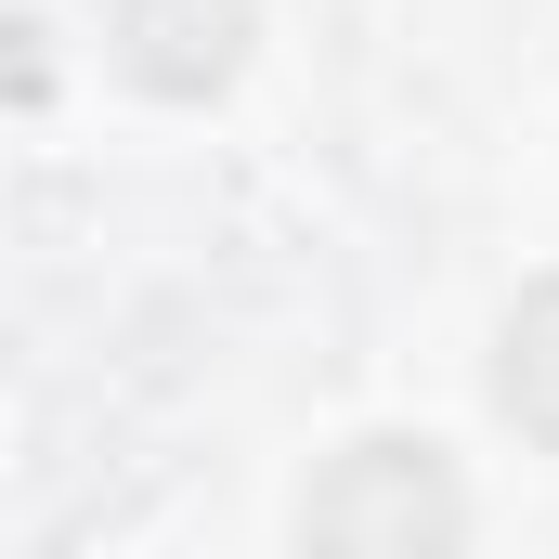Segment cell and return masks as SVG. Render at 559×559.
<instances>
[{
    "label": "cell",
    "mask_w": 559,
    "mask_h": 559,
    "mask_svg": "<svg viewBox=\"0 0 559 559\" xmlns=\"http://www.w3.org/2000/svg\"><path fill=\"white\" fill-rule=\"evenodd\" d=\"M92 13H105L118 79L156 92V105L235 92V66H248V39H261V0H92Z\"/></svg>",
    "instance_id": "2"
},
{
    "label": "cell",
    "mask_w": 559,
    "mask_h": 559,
    "mask_svg": "<svg viewBox=\"0 0 559 559\" xmlns=\"http://www.w3.org/2000/svg\"><path fill=\"white\" fill-rule=\"evenodd\" d=\"M495 417L559 455V274L534 286V299L508 312V338H495Z\"/></svg>",
    "instance_id": "3"
},
{
    "label": "cell",
    "mask_w": 559,
    "mask_h": 559,
    "mask_svg": "<svg viewBox=\"0 0 559 559\" xmlns=\"http://www.w3.org/2000/svg\"><path fill=\"white\" fill-rule=\"evenodd\" d=\"M455 547H468V481L417 429L338 442L299 495V559H455Z\"/></svg>",
    "instance_id": "1"
}]
</instances>
